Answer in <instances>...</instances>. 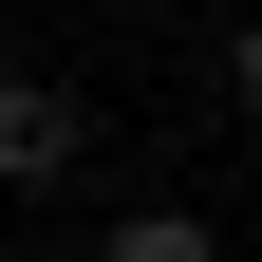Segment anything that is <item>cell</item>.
<instances>
[{"mask_svg": "<svg viewBox=\"0 0 262 262\" xmlns=\"http://www.w3.org/2000/svg\"><path fill=\"white\" fill-rule=\"evenodd\" d=\"M75 150H94V94L75 75H0V206L75 187Z\"/></svg>", "mask_w": 262, "mask_h": 262, "instance_id": "1", "label": "cell"}, {"mask_svg": "<svg viewBox=\"0 0 262 262\" xmlns=\"http://www.w3.org/2000/svg\"><path fill=\"white\" fill-rule=\"evenodd\" d=\"M94 262H225V225H206V206H113Z\"/></svg>", "mask_w": 262, "mask_h": 262, "instance_id": "2", "label": "cell"}]
</instances>
